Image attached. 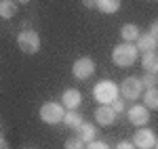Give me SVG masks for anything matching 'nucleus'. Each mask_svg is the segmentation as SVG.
Wrapping results in <instances>:
<instances>
[{
	"label": "nucleus",
	"mask_w": 158,
	"mask_h": 149,
	"mask_svg": "<svg viewBox=\"0 0 158 149\" xmlns=\"http://www.w3.org/2000/svg\"><path fill=\"white\" fill-rule=\"evenodd\" d=\"M15 2H19V4H25V2H30V0H15Z\"/></svg>",
	"instance_id": "27"
},
{
	"label": "nucleus",
	"mask_w": 158,
	"mask_h": 149,
	"mask_svg": "<svg viewBox=\"0 0 158 149\" xmlns=\"http://www.w3.org/2000/svg\"><path fill=\"white\" fill-rule=\"evenodd\" d=\"M116 118H118V113L112 109V105H99L95 109V120L101 126H112L116 122Z\"/></svg>",
	"instance_id": "9"
},
{
	"label": "nucleus",
	"mask_w": 158,
	"mask_h": 149,
	"mask_svg": "<svg viewBox=\"0 0 158 149\" xmlns=\"http://www.w3.org/2000/svg\"><path fill=\"white\" fill-rule=\"evenodd\" d=\"M80 103H82V95H80V90H76V88H68V90L61 92V105H63L65 109H78Z\"/></svg>",
	"instance_id": "10"
},
{
	"label": "nucleus",
	"mask_w": 158,
	"mask_h": 149,
	"mask_svg": "<svg viewBox=\"0 0 158 149\" xmlns=\"http://www.w3.org/2000/svg\"><path fill=\"white\" fill-rule=\"evenodd\" d=\"M127 116H129V122L133 126H148V122H150V109L146 105H133L127 112Z\"/></svg>",
	"instance_id": "8"
},
{
	"label": "nucleus",
	"mask_w": 158,
	"mask_h": 149,
	"mask_svg": "<svg viewBox=\"0 0 158 149\" xmlns=\"http://www.w3.org/2000/svg\"><path fill=\"white\" fill-rule=\"evenodd\" d=\"M114 149H137V147H135L131 141H120V143H118V145H116Z\"/></svg>",
	"instance_id": "23"
},
{
	"label": "nucleus",
	"mask_w": 158,
	"mask_h": 149,
	"mask_svg": "<svg viewBox=\"0 0 158 149\" xmlns=\"http://www.w3.org/2000/svg\"><path fill=\"white\" fill-rule=\"evenodd\" d=\"M82 4L86 9H97V0H82Z\"/></svg>",
	"instance_id": "25"
},
{
	"label": "nucleus",
	"mask_w": 158,
	"mask_h": 149,
	"mask_svg": "<svg viewBox=\"0 0 158 149\" xmlns=\"http://www.w3.org/2000/svg\"><path fill=\"white\" fill-rule=\"evenodd\" d=\"M95 74V61L91 57H78L72 65V76L76 80H89L91 76Z\"/></svg>",
	"instance_id": "6"
},
{
	"label": "nucleus",
	"mask_w": 158,
	"mask_h": 149,
	"mask_svg": "<svg viewBox=\"0 0 158 149\" xmlns=\"http://www.w3.org/2000/svg\"><path fill=\"white\" fill-rule=\"evenodd\" d=\"M82 122H85L82 113L76 112V109H68V112H65V116H63V124L68 126V128H74V130H78Z\"/></svg>",
	"instance_id": "13"
},
{
	"label": "nucleus",
	"mask_w": 158,
	"mask_h": 149,
	"mask_svg": "<svg viewBox=\"0 0 158 149\" xmlns=\"http://www.w3.org/2000/svg\"><path fill=\"white\" fill-rule=\"evenodd\" d=\"M137 55H139V50H137V46L133 42H120L112 50V61L118 67H131L137 61Z\"/></svg>",
	"instance_id": "1"
},
{
	"label": "nucleus",
	"mask_w": 158,
	"mask_h": 149,
	"mask_svg": "<svg viewBox=\"0 0 158 149\" xmlns=\"http://www.w3.org/2000/svg\"><path fill=\"white\" fill-rule=\"evenodd\" d=\"M85 149H110V147L106 145V143H103V141H97V139H95V141L86 143V147H85Z\"/></svg>",
	"instance_id": "21"
},
{
	"label": "nucleus",
	"mask_w": 158,
	"mask_h": 149,
	"mask_svg": "<svg viewBox=\"0 0 158 149\" xmlns=\"http://www.w3.org/2000/svg\"><path fill=\"white\" fill-rule=\"evenodd\" d=\"M154 147H156V149H158V139H156V145H154Z\"/></svg>",
	"instance_id": "28"
},
{
	"label": "nucleus",
	"mask_w": 158,
	"mask_h": 149,
	"mask_svg": "<svg viewBox=\"0 0 158 149\" xmlns=\"http://www.w3.org/2000/svg\"><path fill=\"white\" fill-rule=\"evenodd\" d=\"M150 34L158 40V19H156V21H152V25H150Z\"/></svg>",
	"instance_id": "24"
},
{
	"label": "nucleus",
	"mask_w": 158,
	"mask_h": 149,
	"mask_svg": "<svg viewBox=\"0 0 158 149\" xmlns=\"http://www.w3.org/2000/svg\"><path fill=\"white\" fill-rule=\"evenodd\" d=\"M133 145L137 149H152L156 145V135L150 128H137V132L133 135Z\"/></svg>",
	"instance_id": "7"
},
{
	"label": "nucleus",
	"mask_w": 158,
	"mask_h": 149,
	"mask_svg": "<svg viewBox=\"0 0 158 149\" xmlns=\"http://www.w3.org/2000/svg\"><path fill=\"white\" fill-rule=\"evenodd\" d=\"M65 149H85V141L80 137H72L65 141Z\"/></svg>",
	"instance_id": "20"
},
{
	"label": "nucleus",
	"mask_w": 158,
	"mask_h": 149,
	"mask_svg": "<svg viewBox=\"0 0 158 149\" xmlns=\"http://www.w3.org/2000/svg\"><path fill=\"white\" fill-rule=\"evenodd\" d=\"M38 116H40V120L44 122V124H61L63 122V105L61 103H55V101H49V103H42L40 105V109H38Z\"/></svg>",
	"instance_id": "3"
},
{
	"label": "nucleus",
	"mask_w": 158,
	"mask_h": 149,
	"mask_svg": "<svg viewBox=\"0 0 158 149\" xmlns=\"http://www.w3.org/2000/svg\"><path fill=\"white\" fill-rule=\"evenodd\" d=\"M0 137H2V132H0Z\"/></svg>",
	"instance_id": "29"
},
{
	"label": "nucleus",
	"mask_w": 158,
	"mask_h": 149,
	"mask_svg": "<svg viewBox=\"0 0 158 149\" xmlns=\"http://www.w3.org/2000/svg\"><path fill=\"white\" fill-rule=\"evenodd\" d=\"M122 0H97V9L103 15H114V13L120 11Z\"/></svg>",
	"instance_id": "16"
},
{
	"label": "nucleus",
	"mask_w": 158,
	"mask_h": 149,
	"mask_svg": "<svg viewBox=\"0 0 158 149\" xmlns=\"http://www.w3.org/2000/svg\"><path fill=\"white\" fill-rule=\"evenodd\" d=\"M139 27L135 23H124L120 29V38L124 40V42H137V38H139Z\"/></svg>",
	"instance_id": "15"
},
{
	"label": "nucleus",
	"mask_w": 158,
	"mask_h": 149,
	"mask_svg": "<svg viewBox=\"0 0 158 149\" xmlns=\"http://www.w3.org/2000/svg\"><path fill=\"white\" fill-rule=\"evenodd\" d=\"M141 84H143V88H156L158 86V74H146L141 78Z\"/></svg>",
	"instance_id": "19"
},
{
	"label": "nucleus",
	"mask_w": 158,
	"mask_h": 149,
	"mask_svg": "<svg viewBox=\"0 0 158 149\" xmlns=\"http://www.w3.org/2000/svg\"><path fill=\"white\" fill-rule=\"evenodd\" d=\"M0 2H2V0H0Z\"/></svg>",
	"instance_id": "30"
},
{
	"label": "nucleus",
	"mask_w": 158,
	"mask_h": 149,
	"mask_svg": "<svg viewBox=\"0 0 158 149\" xmlns=\"http://www.w3.org/2000/svg\"><path fill=\"white\" fill-rule=\"evenodd\" d=\"M17 46L21 53L25 55H34L40 50V36H38V32L34 29H23V32H19V36H17Z\"/></svg>",
	"instance_id": "4"
},
{
	"label": "nucleus",
	"mask_w": 158,
	"mask_h": 149,
	"mask_svg": "<svg viewBox=\"0 0 158 149\" xmlns=\"http://www.w3.org/2000/svg\"><path fill=\"white\" fill-rule=\"evenodd\" d=\"M137 50H141V53H152V50L158 49V40L150 32L148 34H139V38H137Z\"/></svg>",
	"instance_id": "11"
},
{
	"label": "nucleus",
	"mask_w": 158,
	"mask_h": 149,
	"mask_svg": "<svg viewBox=\"0 0 158 149\" xmlns=\"http://www.w3.org/2000/svg\"><path fill=\"white\" fill-rule=\"evenodd\" d=\"M78 137L82 139L85 143L95 141V139H97V126L91 124V122H82V124H80V128H78Z\"/></svg>",
	"instance_id": "14"
},
{
	"label": "nucleus",
	"mask_w": 158,
	"mask_h": 149,
	"mask_svg": "<svg viewBox=\"0 0 158 149\" xmlns=\"http://www.w3.org/2000/svg\"><path fill=\"white\" fill-rule=\"evenodd\" d=\"M118 92H120V88H118L116 82L101 80V82H97L93 86V99L97 101L99 105H112L114 101L118 99Z\"/></svg>",
	"instance_id": "2"
},
{
	"label": "nucleus",
	"mask_w": 158,
	"mask_h": 149,
	"mask_svg": "<svg viewBox=\"0 0 158 149\" xmlns=\"http://www.w3.org/2000/svg\"><path fill=\"white\" fill-rule=\"evenodd\" d=\"M141 67L146 69V74H158V55L152 53H143L141 57Z\"/></svg>",
	"instance_id": "12"
},
{
	"label": "nucleus",
	"mask_w": 158,
	"mask_h": 149,
	"mask_svg": "<svg viewBox=\"0 0 158 149\" xmlns=\"http://www.w3.org/2000/svg\"><path fill=\"white\" fill-rule=\"evenodd\" d=\"M118 88H120V95L124 101H137L143 95V90H146L139 78H124Z\"/></svg>",
	"instance_id": "5"
},
{
	"label": "nucleus",
	"mask_w": 158,
	"mask_h": 149,
	"mask_svg": "<svg viewBox=\"0 0 158 149\" xmlns=\"http://www.w3.org/2000/svg\"><path fill=\"white\" fill-rule=\"evenodd\" d=\"M17 13V2L15 0H2L0 2V17L2 19H11Z\"/></svg>",
	"instance_id": "18"
},
{
	"label": "nucleus",
	"mask_w": 158,
	"mask_h": 149,
	"mask_svg": "<svg viewBox=\"0 0 158 149\" xmlns=\"http://www.w3.org/2000/svg\"><path fill=\"white\" fill-rule=\"evenodd\" d=\"M143 105L148 109H158V86L143 90Z\"/></svg>",
	"instance_id": "17"
},
{
	"label": "nucleus",
	"mask_w": 158,
	"mask_h": 149,
	"mask_svg": "<svg viewBox=\"0 0 158 149\" xmlns=\"http://www.w3.org/2000/svg\"><path fill=\"white\" fill-rule=\"evenodd\" d=\"M112 109L116 113H122L124 112V99H116L114 103H112Z\"/></svg>",
	"instance_id": "22"
},
{
	"label": "nucleus",
	"mask_w": 158,
	"mask_h": 149,
	"mask_svg": "<svg viewBox=\"0 0 158 149\" xmlns=\"http://www.w3.org/2000/svg\"><path fill=\"white\" fill-rule=\"evenodd\" d=\"M0 149H11V147H9V143H6V139H4V137H0Z\"/></svg>",
	"instance_id": "26"
}]
</instances>
